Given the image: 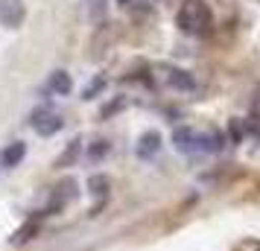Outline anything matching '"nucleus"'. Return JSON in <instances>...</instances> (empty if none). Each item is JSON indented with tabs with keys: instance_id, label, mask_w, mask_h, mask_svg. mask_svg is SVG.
<instances>
[{
	"instance_id": "1",
	"label": "nucleus",
	"mask_w": 260,
	"mask_h": 251,
	"mask_svg": "<svg viewBox=\"0 0 260 251\" xmlns=\"http://www.w3.org/2000/svg\"><path fill=\"white\" fill-rule=\"evenodd\" d=\"M211 9L205 0H184L181 9L176 15V24L181 32H190V35H205L211 29Z\"/></svg>"
},
{
	"instance_id": "2",
	"label": "nucleus",
	"mask_w": 260,
	"mask_h": 251,
	"mask_svg": "<svg viewBox=\"0 0 260 251\" xmlns=\"http://www.w3.org/2000/svg\"><path fill=\"white\" fill-rule=\"evenodd\" d=\"M26 18V3L24 0H0V26L18 29Z\"/></svg>"
},
{
	"instance_id": "3",
	"label": "nucleus",
	"mask_w": 260,
	"mask_h": 251,
	"mask_svg": "<svg viewBox=\"0 0 260 251\" xmlns=\"http://www.w3.org/2000/svg\"><path fill=\"white\" fill-rule=\"evenodd\" d=\"M173 144H176L178 152H196V149H205L202 134H196L193 129H187V126H178L176 132H173Z\"/></svg>"
},
{
	"instance_id": "4",
	"label": "nucleus",
	"mask_w": 260,
	"mask_h": 251,
	"mask_svg": "<svg viewBox=\"0 0 260 251\" xmlns=\"http://www.w3.org/2000/svg\"><path fill=\"white\" fill-rule=\"evenodd\" d=\"M167 82L173 85L176 91H184V94H190V91H196V79L190 76L187 70H178V67H173V70H167Z\"/></svg>"
},
{
	"instance_id": "5",
	"label": "nucleus",
	"mask_w": 260,
	"mask_h": 251,
	"mask_svg": "<svg viewBox=\"0 0 260 251\" xmlns=\"http://www.w3.org/2000/svg\"><path fill=\"white\" fill-rule=\"evenodd\" d=\"M158 149H161V134L158 132H146V134H141V140H138V158H152V155H158Z\"/></svg>"
},
{
	"instance_id": "6",
	"label": "nucleus",
	"mask_w": 260,
	"mask_h": 251,
	"mask_svg": "<svg viewBox=\"0 0 260 251\" xmlns=\"http://www.w3.org/2000/svg\"><path fill=\"white\" fill-rule=\"evenodd\" d=\"M47 88L53 91V94H71V88H73V79H71V73L68 70H53L50 73V79H47Z\"/></svg>"
},
{
	"instance_id": "7",
	"label": "nucleus",
	"mask_w": 260,
	"mask_h": 251,
	"mask_svg": "<svg viewBox=\"0 0 260 251\" xmlns=\"http://www.w3.org/2000/svg\"><path fill=\"white\" fill-rule=\"evenodd\" d=\"M24 155H26V144L24 140H15L12 146H6V149L0 152V164H3V167H15V164L24 161Z\"/></svg>"
},
{
	"instance_id": "8",
	"label": "nucleus",
	"mask_w": 260,
	"mask_h": 251,
	"mask_svg": "<svg viewBox=\"0 0 260 251\" xmlns=\"http://www.w3.org/2000/svg\"><path fill=\"white\" fill-rule=\"evenodd\" d=\"M41 219H44V216L38 213V216H32V219H29V222H26L24 228H18V234L12 237L15 245H21V242H29V239L36 237L38 231H41Z\"/></svg>"
},
{
	"instance_id": "9",
	"label": "nucleus",
	"mask_w": 260,
	"mask_h": 251,
	"mask_svg": "<svg viewBox=\"0 0 260 251\" xmlns=\"http://www.w3.org/2000/svg\"><path fill=\"white\" fill-rule=\"evenodd\" d=\"M79 149H82V140H79V137H76V140H71V146H68V149L56 158V167H68V164H73V161L79 158Z\"/></svg>"
},
{
	"instance_id": "10",
	"label": "nucleus",
	"mask_w": 260,
	"mask_h": 251,
	"mask_svg": "<svg viewBox=\"0 0 260 251\" xmlns=\"http://www.w3.org/2000/svg\"><path fill=\"white\" fill-rule=\"evenodd\" d=\"M88 187H91V193H94V196L106 199V193H108V187H111V181H108V175H91Z\"/></svg>"
},
{
	"instance_id": "11",
	"label": "nucleus",
	"mask_w": 260,
	"mask_h": 251,
	"mask_svg": "<svg viewBox=\"0 0 260 251\" xmlns=\"http://www.w3.org/2000/svg\"><path fill=\"white\" fill-rule=\"evenodd\" d=\"M61 126H64V120L56 117V114H50L47 123H41V126H38L36 132H38V134H44V137H50V134H56V132H59Z\"/></svg>"
},
{
	"instance_id": "12",
	"label": "nucleus",
	"mask_w": 260,
	"mask_h": 251,
	"mask_svg": "<svg viewBox=\"0 0 260 251\" xmlns=\"http://www.w3.org/2000/svg\"><path fill=\"white\" fill-rule=\"evenodd\" d=\"M108 149H111V146H108V140H94V144H91V149H88V155L94 158V161H100V158L108 155Z\"/></svg>"
},
{
	"instance_id": "13",
	"label": "nucleus",
	"mask_w": 260,
	"mask_h": 251,
	"mask_svg": "<svg viewBox=\"0 0 260 251\" xmlns=\"http://www.w3.org/2000/svg\"><path fill=\"white\" fill-rule=\"evenodd\" d=\"M103 88H106V79L100 76V79H94V82H91V85H88V88H85L82 99H94V96L100 94V91H103Z\"/></svg>"
},
{
	"instance_id": "14",
	"label": "nucleus",
	"mask_w": 260,
	"mask_h": 251,
	"mask_svg": "<svg viewBox=\"0 0 260 251\" xmlns=\"http://www.w3.org/2000/svg\"><path fill=\"white\" fill-rule=\"evenodd\" d=\"M47 117H50V108H36L32 114H29V126H41V123H47Z\"/></svg>"
},
{
	"instance_id": "15",
	"label": "nucleus",
	"mask_w": 260,
	"mask_h": 251,
	"mask_svg": "<svg viewBox=\"0 0 260 251\" xmlns=\"http://www.w3.org/2000/svg\"><path fill=\"white\" fill-rule=\"evenodd\" d=\"M240 137H243V129H240V120H231V140H240Z\"/></svg>"
},
{
	"instance_id": "16",
	"label": "nucleus",
	"mask_w": 260,
	"mask_h": 251,
	"mask_svg": "<svg viewBox=\"0 0 260 251\" xmlns=\"http://www.w3.org/2000/svg\"><path fill=\"white\" fill-rule=\"evenodd\" d=\"M117 3H123V6H126V3H129V0H117Z\"/></svg>"
}]
</instances>
